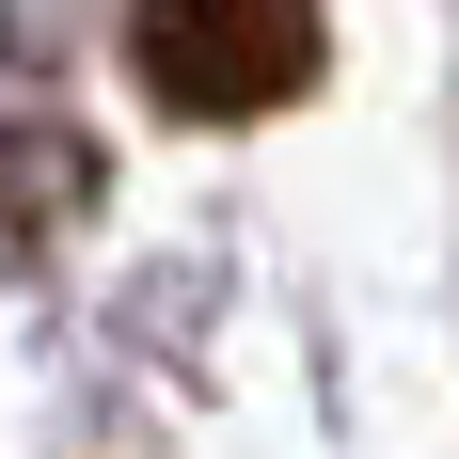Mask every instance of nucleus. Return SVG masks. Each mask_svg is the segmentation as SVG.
<instances>
[{
    "instance_id": "obj_1",
    "label": "nucleus",
    "mask_w": 459,
    "mask_h": 459,
    "mask_svg": "<svg viewBox=\"0 0 459 459\" xmlns=\"http://www.w3.org/2000/svg\"><path fill=\"white\" fill-rule=\"evenodd\" d=\"M127 64L190 127H254L317 80V0H127Z\"/></svg>"
}]
</instances>
